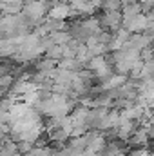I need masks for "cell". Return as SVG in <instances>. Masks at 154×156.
<instances>
[{
	"mask_svg": "<svg viewBox=\"0 0 154 156\" xmlns=\"http://www.w3.org/2000/svg\"><path fill=\"white\" fill-rule=\"evenodd\" d=\"M47 58H53V60H58L62 58V45H53L47 49Z\"/></svg>",
	"mask_w": 154,
	"mask_h": 156,
	"instance_id": "1",
	"label": "cell"
}]
</instances>
